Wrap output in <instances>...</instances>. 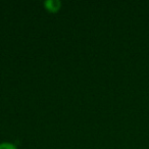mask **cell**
<instances>
[{
  "instance_id": "obj_1",
  "label": "cell",
  "mask_w": 149,
  "mask_h": 149,
  "mask_svg": "<svg viewBox=\"0 0 149 149\" xmlns=\"http://www.w3.org/2000/svg\"><path fill=\"white\" fill-rule=\"evenodd\" d=\"M0 149H15V148L11 144H8V143H4V144L0 145Z\"/></svg>"
}]
</instances>
